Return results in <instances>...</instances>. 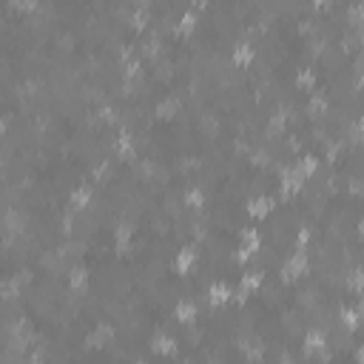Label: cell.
Wrapping results in <instances>:
<instances>
[{
    "label": "cell",
    "mask_w": 364,
    "mask_h": 364,
    "mask_svg": "<svg viewBox=\"0 0 364 364\" xmlns=\"http://www.w3.org/2000/svg\"><path fill=\"white\" fill-rule=\"evenodd\" d=\"M267 282V273L259 267V264H247V267H242V273H239V279H236V284H233V304H247L259 290H262V284Z\"/></svg>",
    "instance_id": "cell-1"
},
{
    "label": "cell",
    "mask_w": 364,
    "mask_h": 364,
    "mask_svg": "<svg viewBox=\"0 0 364 364\" xmlns=\"http://www.w3.org/2000/svg\"><path fill=\"white\" fill-rule=\"evenodd\" d=\"M310 270H313L310 250H290V253L282 259V264H279V270H276V279H279L282 284H293V282L304 279Z\"/></svg>",
    "instance_id": "cell-2"
},
{
    "label": "cell",
    "mask_w": 364,
    "mask_h": 364,
    "mask_svg": "<svg viewBox=\"0 0 364 364\" xmlns=\"http://www.w3.org/2000/svg\"><path fill=\"white\" fill-rule=\"evenodd\" d=\"M148 353L154 355V361H176L182 353V338L168 330H154L148 336Z\"/></svg>",
    "instance_id": "cell-3"
},
{
    "label": "cell",
    "mask_w": 364,
    "mask_h": 364,
    "mask_svg": "<svg viewBox=\"0 0 364 364\" xmlns=\"http://www.w3.org/2000/svg\"><path fill=\"white\" fill-rule=\"evenodd\" d=\"M111 245H114V250L119 256H131L136 250V228H134V222H128V219L114 222V228H111Z\"/></svg>",
    "instance_id": "cell-4"
},
{
    "label": "cell",
    "mask_w": 364,
    "mask_h": 364,
    "mask_svg": "<svg viewBox=\"0 0 364 364\" xmlns=\"http://www.w3.org/2000/svg\"><path fill=\"white\" fill-rule=\"evenodd\" d=\"M336 318H338V327L347 333V336H361V324H364V304L358 301H347L336 310Z\"/></svg>",
    "instance_id": "cell-5"
},
{
    "label": "cell",
    "mask_w": 364,
    "mask_h": 364,
    "mask_svg": "<svg viewBox=\"0 0 364 364\" xmlns=\"http://www.w3.org/2000/svg\"><path fill=\"white\" fill-rule=\"evenodd\" d=\"M65 287L74 296H88L91 290V267L85 262H71L65 270Z\"/></svg>",
    "instance_id": "cell-6"
},
{
    "label": "cell",
    "mask_w": 364,
    "mask_h": 364,
    "mask_svg": "<svg viewBox=\"0 0 364 364\" xmlns=\"http://www.w3.org/2000/svg\"><path fill=\"white\" fill-rule=\"evenodd\" d=\"M233 299V282L228 279H210L205 284V304L208 307H228Z\"/></svg>",
    "instance_id": "cell-7"
},
{
    "label": "cell",
    "mask_w": 364,
    "mask_h": 364,
    "mask_svg": "<svg viewBox=\"0 0 364 364\" xmlns=\"http://www.w3.org/2000/svg\"><path fill=\"white\" fill-rule=\"evenodd\" d=\"M330 43H333V40H330ZM262 48H264V46H262ZM256 54H259V46H256L253 40H236V43L230 46L228 60H230L233 68H250V65L256 63Z\"/></svg>",
    "instance_id": "cell-8"
},
{
    "label": "cell",
    "mask_w": 364,
    "mask_h": 364,
    "mask_svg": "<svg viewBox=\"0 0 364 364\" xmlns=\"http://www.w3.org/2000/svg\"><path fill=\"white\" fill-rule=\"evenodd\" d=\"M196 264H199V247H196V245H182V247L173 250V256H171V270H173L176 276L193 273Z\"/></svg>",
    "instance_id": "cell-9"
},
{
    "label": "cell",
    "mask_w": 364,
    "mask_h": 364,
    "mask_svg": "<svg viewBox=\"0 0 364 364\" xmlns=\"http://www.w3.org/2000/svg\"><path fill=\"white\" fill-rule=\"evenodd\" d=\"M199 23H202V14H199L196 9H191V6H185V9L179 11L176 23H173V37H179V40L193 37V34L199 31Z\"/></svg>",
    "instance_id": "cell-10"
},
{
    "label": "cell",
    "mask_w": 364,
    "mask_h": 364,
    "mask_svg": "<svg viewBox=\"0 0 364 364\" xmlns=\"http://www.w3.org/2000/svg\"><path fill=\"white\" fill-rule=\"evenodd\" d=\"M94 199H97V188H94L91 182H80V185H74V188L68 191V208L77 210V213L88 210V208L94 205Z\"/></svg>",
    "instance_id": "cell-11"
},
{
    "label": "cell",
    "mask_w": 364,
    "mask_h": 364,
    "mask_svg": "<svg viewBox=\"0 0 364 364\" xmlns=\"http://www.w3.org/2000/svg\"><path fill=\"white\" fill-rule=\"evenodd\" d=\"M293 165H296V171L301 173V179H316L318 171H321V156H318L316 151H304V154L296 156Z\"/></svg>",
    "instance_id": "cell-12"
},
{
    "label": "cell",
    "mask_w": 364,
    "mask_h": 364,
    "mask_svg": "<svg viewBox=\"0 0 364 364\" xmlns=\"http://www.w3.org/2000/svg\"><path fill=\"white\" fill-rule=\"evenodd\" d=\"M182 205H185L188 210H202V208L208 205V191H205V185H199V182L188 185V188L182 191Z\"/></svg>",
    "instance_id": "cell-13"
},
{
    "label": "cell",
    "mask_w": 364,
    "mask_h": 364,
    "mask_svg": "<svg viewBox=\"0 0 364 364\" xmlns=\"http://www.w3.org/2000/svg\"><path fill=\"white\" fill-rule=\"evenodd\" d=\"M290 245H293V250H313V245H316V230H313L310 225H299Z\"/></svg>",
    "instance_id": "cell-14"
},
{
    "label": "cell",
    "mask_w": 364,
    "mask_h": 364,
    "mask_svg": "<svg viewBox=\"0 0 364 364\" xmlns=\"http://www.w3.org/2000/svg\"><path fill=\"white\" fill-rule=\"evenodd\" d=\"M6 6H9V11L11 14H31L37 6H40V0H6Z\"/></svg>",
    "instance_id": "cell-15"
},
{
    "label": "cell",
    "mask_w": 364,
    "mask_h": 364,
    "mask_svg": "<svg viewBox=\"0 0 364 364\" xmlns=\"http://www.w3.org/2000/svg\"><path fill=\"white\" fill-rule=\"evenodd\" d=\"M0 51H3V46H0Z\"/></svg>",
    "instance_id": "cell-16"
}]
</instances>
